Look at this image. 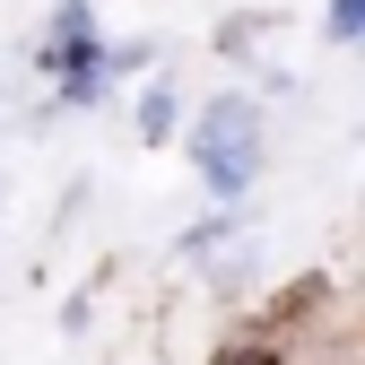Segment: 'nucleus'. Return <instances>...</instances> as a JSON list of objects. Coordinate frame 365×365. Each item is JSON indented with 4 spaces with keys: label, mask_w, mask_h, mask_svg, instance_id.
Returning a JSON list of instances; mask_svg holds the SVG:
<instances>
[{
    "label": "nucleus",
    "mask_w": 365,
    "mask_h": 365,
    "mask_svg": "<svg viewBox=\"0 0 365 365\" xmlns=\"http://www.w3.org/2000/svg\"><path fill=\"white\" fill-rule=\"evenodd\" d=\"M130 122H140V140H148V148H165L174 130H182V87H174V78H148V87H140V113H130Z\"/></svg>",
    "instance_id": "7ed1b4c3"
},
{
    "label": "nucleus",
    "mask_w": 365,
    "mask_h": 365,
    "mask_svg": "<svg viewBox=\"0 0 365 365\" xmlns=\"http://www.w3.org/2000/svg\"><path fill=\"white\" fill-rule=\"evenodd\" d=\"M105 26H96V0H53V18H43V43H35V70H43V87L70 105V113H87V105H105L113 96V61H105Z\"/></svg>",
    "instance_id": "f03ea898"
},
{
    "label": "nucleus",
    "mask_w": 365,
    "mask_h": 365,
    "mask_svg": "<svg viewBox=\"0 0 365 365\" xmlns=\"http://www.w3.org/2000/svg\"><path fill=\"white\" fill-rule=\"evenodd\" d=\"M322 35L331 43H365V0H331V9H322Z\"/></svg>",
    "instance_id": "20e7f679"
},
{
    "label": "nucleus",
    "mask_w": 365,
    "mask_h": 365,
    "mask_svg": "<svg viewBox=\"0 0 365 365\" xmlns=\"http://www.w3.org/2000/svg\"><path fill=\"white\" fill-rule=\"evenodd\" d=\"M182 157H192L200 192L235 209L252 182H261V148H269V122H261V96H244V87H226V96H209L192 122L174 130Z\"/></svg>",
    "instance_id": "f257e3e1"
},
{
    "label": "nucleus",
    "mask_w": 365,
    "mask_h": 365,
    "mask_svg": "<svg viewBox=\"0 0 365 365\" xmlns=\"http://www.w3.org/2000/svg\"><path fill=\"white\" fill-rule=\"evenodd\" d=\"M226 244V217H209V226H192V235H182V252H192V261H209Z\"/></svg>",
    "instance_id": "0eeeda50"
},
{
    "label": "nucleus",
    "mask_w": 365,
    "mask_h": 365,
    "mask_svg": "<svg viewBox=\"0 0 365 365\" xmlns=\"http://www.w3.org/2000/svg\"><path fill=\"white\" fill-rule=\"evenodd\" d=\"M217 43H226V53H235V61H244V53H252V43H261V18H226V35H217Z\"/></svg>",
    "instance_id": "423d86ee"
},
{
    "label": "nucleus",
    "mask_w": 365,
    "mask_h": 365,
    "mask_svg": "<svg viewBox=\"0 0 365 365\" xmlns=\"http://www.w3.org/2000/svg\"><path fill=\"white\" fill-rule=\"evenodd\" d=\"M217 365H287V356H279V339H244V348H226Z\"/></svg>",
    "instance_id": "39448f33"
}]
</instances>
